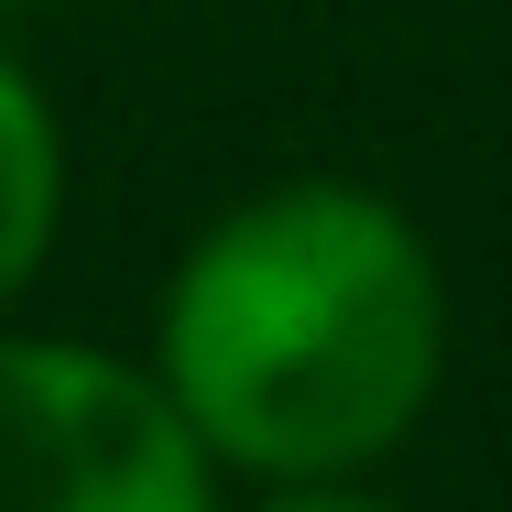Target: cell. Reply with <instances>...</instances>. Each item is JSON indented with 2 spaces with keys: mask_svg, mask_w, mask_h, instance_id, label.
I'll return each instance as SVG.
<instances>
[{
  "mask_svg": "<svg viewBox=\"0 0 512 512\" xmlns=\"http://www.w3.org/2000/svg\"><path fill=\"white\" fill-rule=\"evenodd\" d=\"M436 349V262L360 186L229 207L164 295V393L218 458L273 480L382 458L436 393Z\"/></svg>",
  "mask_w": 512,
  "mask_h": 512,
  "instance_id": "1",
  "label": "cell"
},
{
  "mask_svg": "<svg viewBox=\"0 0 512 512\" xmlns=\"http://www.w3.org/2000/svg\"><path fill=\"white\" fill-rule=\"evenodd\" d=\"M0 512H207V436L99 349L0 338Z\"/></svg>",
  "mask_w": 512,
  "mask_h": 512,
  "instance_id": "2",
  "label": "cell"
},
{
  "mask_svg": "<svg viewBox=\"0 0 512 512\" xmlns=\"http://www.w3.org/2000/svg\"><path fill=\"white\" fill-rule=\"evenodd\" d=\"M44 229H55V131H44V99L0 66V306L44 262Z\"/></svg>",
  "mask_w": 512,
  "mask_h": 512,
  "instance_id": "3",
  "label": "cell"
},
{
  "mask_svg": "<svg viewBox=\"0 0 512 512\" xmlns=\"http://www.w3.org/2000/svg\"><path fill=\"white\" fill-rule=\"evenodd\" d=\"M273 512H393V502H349V491H295V502H273Z\"/></svg>",
  "mask_w": 512,
  "mask_h": 512,
  "instance_id": "4",
  "label": "cell"
}]
</instances>
